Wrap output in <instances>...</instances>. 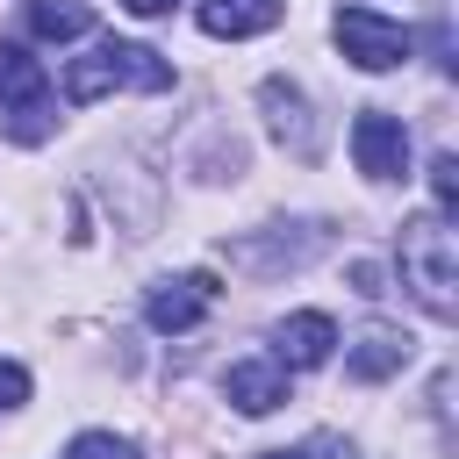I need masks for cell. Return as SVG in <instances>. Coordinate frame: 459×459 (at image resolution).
I'll use <instances>...</instances> for the list:
<instances>
[{
  "mask_svg": "<svg viewBox=\"0 0 459 459\" xmlns=\"http://www.w3.org/2000/svg\"><path fill=\"white\" fill-rule=\"evenodd\" d=\"M115 86H129V93H165V86H172V65H165L151 43H115V36H100L86 57L65 65V100H100V93H115Z\"/></svg>",
  "mask_w": 459,
  "mask_h": 459,
  "instance_id": "6da1fadb",
  "label": "cell"
},
{
  "mask_svg": "<svg viewBox=\"0 0 459 459\" xmlns=\"http://www.w3.org/2000/svg\"><path fill=\"white\" fill-rule=\"evenodd\" d=\"M402 280L416 287V301L445 323L459 308V237H452V215H416L402 222Z\"/></svg>",
  "mask_w": 459,
  "mask_h": 459,
  "instance_id": "7a4b0ae2",
  "label": "cell"
},
{
  "mask_svg": "<svg viewBox=\"0 0 459 459\" xmlns=\"http://www.w3.org/2000/svg\"><path fill=\"white\" fill-rule=\"evenodd\" d=\"M330 36H337V50H344L359 72H394V65L409 57V29L387 22V14H373V7H337Z\"/></svg>",
  "mask_w": 459,
  "mask_h": 459,
  "instance_id": "3957f363",
  "label": "cell"
},
{
  "mask_svg": "<svg viewBox=\"0 0 459 459\" xmlns=\"http://www.w3.org/2000/svg\"><path fill=\"white\" fill-rule=\"evenodd\" d=\"M351 158H359V172L366 179H409V129L387 115V108H366L359 122H351Z\"/></svg>",
  "mask_w": 459,
  "mask_h": 459,
  "instance_id": "277c9868",
  "label": "cell"
},
{
  "mask_svg": "<svg viewBox=\"0 0 459 459\" xmlns=\"http://www.w3.org/2000/svg\"><path fill=\"white\" fill-rule=\"evenodd\" d=\"M215 273H179V280H165V287H151V301H143V316H151V330H194L208 308H215Z\"/></svg>",
  "mask_w": 459,
  "mask_h": 459,
  "instance_id": "5b68a950",
  "label": "cell"
},
{
  "mask_svg": "<svg viewBox=\"0 0 459 459\" xmlns=\"http://www.w3.org/2000/svg\"><path fill=\"white\" fill-rule=\"evenodd\" d=\"M330 344H337V323H330L323 308H301V316H287V323L273 330V366L308 373V366H323V359H330Z\"/></svg>",
  "mask_w": 459,
  "mask_h": 459,
  "instance_id": "8992f818",
  "label": "cell"
},
{
  "mask_svg": "<svg viewBox=\"0 0 459 459\" xmlns=\"http://www.w3.org/2000/svg\"><path fill=\"white\" fill-rule=\"evenodd\" d=\"M222 394H230L244 416H273V409L287 402V366H273V359H237L230 380H222Z\"/></svg>",
  "mask_w": 459,
  "mask_h": 459,
  "instance_id": "52a82bcc",
  "label": "cell"
},
{
  "mask_svg": "<svg viewBox=\"0 0 459 459\" xmlns=\"http://www.w3.org/2000/svg\"><path fill=\"white\" fill-rule=\"evenodd\" d=\"M280 14H287L280 0H201V7H194V22H201L208 36H230V43H237V36H265Z\"/></svg>",
  "mask_w": 459,
  "mask_h": 459,
  "instance_id": "ba28073f",
  "label": "cell"
},
{
  "mask_svg": "<svg viewBox=\"0 0 459 459\" xmlns=\"http://www.w3.org/2000/svg\"><path fill=\"white\" fill-rule=\"evenodd\" d=\"M43 100H50V79H43V65H36L22 43H0V115L43 108Z\"/></svg>",
  "mask_w": 459,
  "mask_h": 459,
  "instance_id": "9c48e42d",
  "label": "cell"
},
{
  "mask_svg": "<svg viewBox=\"0 0 459 459\" xmlns=\"http://www.w3.org/2000/svg\"><path fill=\"white\" fill-rule=\"evenodd\" d=\"M22 29L43 36V43H72V36H93V7L86 0H29Z\"/></svg>",
  "mask_w": 459,
  "mask_h": 459,
  "instance_id": "30bf717a",
  "label": "cell"
},
{
  "mask_svg": "<svg viewBox=\"0 0 459 459\" xmlns=\"http://www.w3.org/2000/svg\"><path fill=\"white\" fill-rule=\"evenodd\" d=\"M402 359H409V337L387 330V323H373V330L351 344V373H359V380H387V373H402Z\"/></svg>",
  "mask_w": 459,
  "mask_h": 459,
  "instance_id": "8fae6325",
  "label": "cell"
},
{
  "mask_svg": "<svg viewBox=\"0 0 459 459\" xmlns=\"http://www.w3.org/2000/svg\"><path fill=\"white\" fill-rule=\"evenodd\" d=\"M265 115H273V136H280V143H294V151H308V143H316V136H308V108H301V93H294V86L265 79Z\"/></svg>",
  "mask_w": 459,
  "mask_h": 459,
  "instance_id": "7c38bea8",
  "label": "cell"
},
{
  "mask_svg": "<svg viewBox=\"0 0 459 459\" xmlns=\"http://www.w3.org/2000/svg\"><path fill=\"white\" fill-rule=\"evenodd\" d=\"M430 194H437V215H452V208H459V158H452V151H437V158H430Z\"/></svg>",
  "mask_w": 459,
  "mask_h": 459,
  "instance_id": "4fadbf2b",
  "label": "cell"
},
{
  "mask_svg": "<svg viewBox=\"0 0 459 459\" xmlns=\"http://www.w3.org/2000/svg\"><path fill=\"white\" fill-rule=\"evenodd\" d=\"M72 459H136L115 430H86V437H72Z\"/></svg>",
  "mask_w": 459,
  "mask_h": 459,
  "instance_id": "5bb4252c",
  "label": "cell"
},
{
  "mask_svg": "<svg viewBox=\"0 0 459 459\" xmlns=\"http://www.w3.org/2000/svg\"><path fill=\"white\" fill-rule=\"evenodd\" d=\"M22 402H29V373L14 359H0V409H22Z\"/></svg>",
  "mask_w": 459,
  "mask_h": 459,
  "instance_id": "9a60e30c",
  "label": "cell"
},
{
  "mask_svg": "<svg viewBox=\"0 0 459 459\" xmlns=\"http://www.w3.org/2000/svg\"><path fill=\"white\" fill-rule=\"evenodd\" d=\"M122 7H129V14H143V22H151V14H172V7H179V0H122Z\"/></svg>",
  "mask_w": 459,
  "mask_h": 459,
  "instance_id": "2e32d148",
  "label": "cell"
},
{
  "mask_svg": "<svg viewBox=\"0 0 459 459\" xmlns=\"http://www.w3.org/2000/svg\"><path fill=\"white\" fill-rule=\"evenodd\" d=\"M308 459H351V452H337V445H323V437H316V445H308Z\"/></svg>",
  "mask_w": 459,
  "mask_h": 459,
  "instance_id": "e0dca14e",
  "label": "cell"
},
{
  "mask_svg": "<svg viewBox=\"0 0 459 459\" xmlns=\"http://www.w3.org/2000/svg\"><path fill=\"white\" fill-rule=\"evenodd\" d=\"M265 459H308V445H301V452H265Z\"/></svg>",
  "mask_w": 459,
  "mask_h": 459,
  "instance_id": "ac0fdd59",
  "label": "cell"
}]
</instances>
